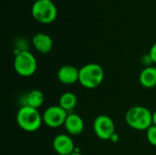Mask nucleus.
I'll return each mask as SVG.
<instances>
[{"mask_svg":"<svg viewBox=\"0 0 156 155\" xmlns=\"http://www.w3.org/2000/svg\"><path fill=\"white\" fill-rule=\"evenodd\" d=\"M127 125L136 131H147L153 125V112L144 106H133L125 114Z\"/></svg>","mask_w":156,"mask_h":155,"instance_id":"nucleus-1","label":"nucleus"},{"mask_svg":"<svg viewBox=\"0 0 156 155\" xmlns=\"http://www.w3.org/2000/svg\"><path fill=\"white\" fill-rule=\"evenodd\" d=\"M69 155H83L80 151H78V150H76L75 149V152L74 153H70V154H69Z\"/></svg>","mask_w":156,"mask_h":155,"instance_id":"nucleus-20","label":"nucleus"},{"mask_svg":"<svg viewBox=\"0 0 156 155\" xmlns=\"http://www.w3.org/2000/svg\"><path fill=\"white\" fill-rule=\"evenodd\" d=\"M69 112L63 110L59 105H53L47 108L43 114V123L51 129H57L61 126H64L66 119Z\"/></svg>","mask_w":156,"mask_h":155,"instance_id":"nucleus-7","label":"nucleus"},{"mask_svg":"<svg viewBox=\"0 0 156 155\" xmlns=\"http://www.w3.org/2000/svg\"><path fill=\"white\" fill-rule=\"evenodd\" d=\"M78 99L77 96L70 91H66L62 93L58 99V104L67 112H71L77 106Z\"/></svg>","mask_w":156,"mask_h":155,"instance_id":"nucleus-14","label":"nucleus"},{"mask_svg":"<svg viewBox=\"0 0 156 155\" xmlns=\"http://www.w3.org/2000/svg\"><path fill=\"white\" fill-rule=\"evenodd\" d=\"M33 2H37V1H38V0H32Z\"/></svg>","mask_w":156,"mask_h":155,"instance_id":"nucleus-21","label":"nucleus"},{"mask_svg":"<svg viewBox=\"0 0 156 155\" xmlns=\"http://www.w3.org/2000/svg\"><path fill=\"white\" fill-rule=\"evenodd\" d=\"M153 125L156 126V111L153 112Z\"/></svg>","mask_w":156,"mask_h":155,"instance_id":"nucleus-19","label":"nucleus"},{"mask_svg":"<svg viewBox=\"0 0 156 155\" xmlns=\"http://www.w3.org/2000/svg\"><path fill=\"white\" fill-rule=\"evenodd\" d=\"M92 127L95 135L102 141H110L112 136L116 132L113 120L105 114L97 116L93 121Z\"/></svg>","mask_w":156,"mask_h":155,"instance_id":"nucleus-6","label":"nucleus"},{"mask_svg":"<svg viewBox=\"0 0 156 155\" xmlns=\"http://www.w3.org/2000/svg\"><path fill=\"white\" fill-rule=\"evenodd\" d=\"M32 45L37 51L41 54H48L53 48V40L46 33L38 32L32 37Z\"/></svg>","mask_w":156,"mask_h":155,"instance_id":"nucleus-11","label":"nucleus"},{"mask_svg":"<svg viewBox=\"0 0 156 155\" xmlns=\"http://www.w3.org/2000/svg\"><path fill=\"white\" fill-rule=\"evenodd\" d=\"M146 139L148 143L156 147V126L152 125L147 131H146Z\"/></svg>","mask_w":156,"mask_h":155,"instance_id":"nucleus-15","label":"nucleus"},{"mask_svg":"<svg viewBox=\"0 0 156 155\" xmlns=\"http://www.w3.org/2000/svg\"><path fill=\"white\" fill-rule=\"evenodd\" d=\"M139 82L145 89L156 87V67H146L139 74Z\"/></svg>","mask_w":156,"mask_h":155,"instance_id":"nucleus-12","label":"nucleus"},{"mask_svg":"<svg viewBox=\"0 0 156 155\" xmlns=\"http://www.w3.org/2000/svg\"><path fill=\"white\" fill-rule=\"evenodd\" d=\"M16 120L18 127L27 132H37L43 123V118L38 110L27 105H22L18 109Z\"/></svg>","mask_w":156,"mask_h":155,"instance_id":"nucleus-2","label":"nucleus"},{"mask_svg":"<svg viewBox=\"0 0 156 155\" xmlns=\"http://www.w3.org/2000/svg\"><path fill=\"white\" fill-rule=\"evenodd\" d=\"M149 55H150L153 62L156 64V42L152 45V47L150 48V51H149Z\"/></svg>","mask_w":156,"mask_h":155,"instance_id":"nucleus-17","label":"nucleus"},{"mask_svg":"<svg viewBox=\"0 0 156 155\" xmlns=\"http://www.w3.org/2000/svg\"><path fill=\"white\" fill-rule=\"evenodd\" d=\"M37 69V62L35 56L28 50H19L14 59V69L17 75L28 78L35 74Z\"/></svg>","mask_w":156,"mask_h":155,"instance_id":"nucleus-5","label":"nucleus"},{"mask_svg":"<svg viewBox=\"0 0 156 155\" xmlns=\"http://www.w3.org/2000/svg\"><path fill=\"white\" fill-rule=\"evenodd\" d=\"M45 101V95L42 90L34 89L27 93L24 100V104L31 108L38 110Z\"/></svg>","mask_w":156,"mask_h":155,"instance_id":"nucleus-13","label":"nucleus"},{"mask_svg":"<svg viewBox=\"0 0 156 155\" xmlns=\"http://www.w3.org/2000/svg\"><path fill=\"white\" fill-rule=\"evenodd\" d=\"M84 127L85 124L81 116L73 112H69L68 114V117L64 123V128L68 134H69L70 136H78L83 132Z\"/></svg>","mask_w":156,"mask_h":155,"instance_id":"nucleus-10","label":"nucleus"},{"mask_svg":"<svg viewBox=\"0 0 156 155\" xmlns=\"http://www.w3.org/2000/svg\"><path fill=\"white\" fill-rule=\"evenodd\" d=\"M104 79L103 68L97 63H88L80 69L79 83L88 90L99 87Z\"/></svg>","mask_w":156,"mask_h":155,"instance_id":"nucleus-3","label":"nucleus"},{"mask_svg":"<svg viewBox=\"0 0 156 155\" xmlns=\"http://www.w3.org/2000/svg\"><path fill=\"white\" fill-rule=\"evenodd\" d=\"M52 146L58 155H69L75 152V143L69 134L60 133L54 137Z\"/></svg>","mask_w":156,"mask_h":155,"instance_id":"nucleus-8","label":"nucleus"},{"mask_svg":"<svg viewBox=\"0 0 156 155\" xmlns=\"http://www.w3.org/2000/svg\"><path fill=\"white\" fill-rule=\"evenodd\" d=\"M31 15L38 23L50 24L57 18L58 8L52 0H38L33 3Z\"/></svg>","mask_w":156,"mask_h":155,"instance_id":"nucleus-4","label":"nucleus"},{"mask_svg":"<svg viewBox=\"0 0 156 155\" xmlns=\"http://www.w3.org/2000/svg\"><path fill=\"white\" fill-rule=\"evenodd\" d=\"M79 77L80 69H77L72 65L61 66L57 72L58 81L64 85H73L76 82H79Z\"/></svg>","mask_w":156,"mask_h":155,"instance_id":"nucleus-9","label":"nucleus"},{"mask_svg":"<svg viewBox=\"0 0 156 155\" xmlns=\"http://www.w3.org/2000/svg\"><path fill=\"white\" fill-rule=\"evenodd\" d=\"M111 142H112V143H117L118 141H119V135H118V133L117 132H115L112 136V138H111V140H110Z\"/></svg>","mask_w":156,"mask_h":155,"instance_id":"nucleus-18","label":"nucleus"},{"mask_svg":"<svg viewBox=\"0 0 156 155\" xmlns=\"http://www.w3.org/2000/svg\"><path fill=\"white\" fill-rule=\"evenodd\" d=\"M142 63H143V65L144 66V68H146V67H151V66H152V64H153L154 62H153V60H152V58H151L149 53L146 54V55H144V56L142 58Z\"/></svg>","mask_w":156,"mask_h":155,"instance_id":"nucleus-16","label":"nucleus"}]
</instances>
